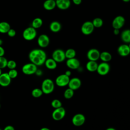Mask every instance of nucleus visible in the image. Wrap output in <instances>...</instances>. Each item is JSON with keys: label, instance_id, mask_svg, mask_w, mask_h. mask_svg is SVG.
<instances>
[{"label": "nucleus", "instance_id": "nucleus-33", "mask_svg": "<svg viewBox=\"0 0 130 130\" xmlns=\"http://www.w3.org/2000/svg\"><path fill=\"white\" fill-rule=\"evenodd\" d=\"M16 66H17V63L14 60H8L7 67H8L10 70L15 69L16 68Z\"/></svg>", "mask_w": 130, "mask_h": 130}, {"label": "nucleus", "instance_id": "nucleus-21", "mask_svg": "<svg viewBox=\"0 0 130 130\" xmlns=\"http://www.w3.org/2000/svg\"><path fill=\"white\" fill-rule=\"evenodd\" d=\"M61 28V25L57 21H53L49 25V29L53 32H58L60 30Z\"/></svg>", "mask_w": 130, "mask_h": 130}, {"label": "nucleus", "instance_id": "nucleus-32", "mask_svg": "<svg viewBox=\"0 0 130 130\" xmlns=\"http://www.w3.org/2000/svg\"><path fill=\"white\" fill-rule=\"evenodd\" d=\"M8 60L4 56H0V69H2L7 67Z\"/></svg>", "mask_w": 130, "mask_h": 130}, {"label": "nucleus", "instance_id": "nucleus-6", "mask_svg": "<svg viewBox=\"0 0 130 130\" xmlns=\"http://www.w3.org/2000/svg\"><path fill=\"white\" fill-rule=\"evenodd\" d=\"M52 58L57 63L63 61L66 57L65 51L61 49H57L53 51L52 54Z\"/></svg>", "mask_w": 130, "mask_h": 130}, {"label": "nucleus", "instance_id": "nucleus-45", "mask_svg": "<svg viewBox=\"0 0 130 130\" xmlns=\"http://www.w3.org/2000/svg\"><path fill=\"white\" fill-rule=\"evenodd\" d=\"M2 69H0V75H1V74H2Z\"/></svg>", "mask_w": 130, "mask_h": 130}, {"label": "nucleus", "instance_id": "nucleus-44", "mask_svg": "<svg viewBox=\"0 0 130 130\" xmlns=\"http://www.w3.org/2000/svg\"><path fill=\"white\" fill-rule=\"evenodd\" d=\"M123 2H125V3H127V2H129L130 1V0H122Z\"/></svg>", "mask_w": 130, "mask_h": 130}, {"label": "nucleus", "instance_id": "nucleus-47", "mask_svg": "<svg viewBox=\"0 0 130 130\" xmlns=\"http://www.w3.org/2000/svg\"><path fill=\"white\" fill-rule=\"evenodd\" d=\"M0 109H1V104H0Z\"/></svg>", "mask_w": 130, "mask_h": 130}, {"label": "nucleus", "instance_id": "nucleus-16", "mask_svg": "<svg viewBox=\"0 0 130 130\" xmlns=\"http://www.w3.org/2000/svg\"><path fill=\"white\" fill-rule=\"evenodd\" d=\"M67 66L70 69L76 70L79 68L80 66V61L76 58L68 59L66 61Z\"/></svg>", "mask_w": 130, "mask_h": 130}, {"label": "nucleus", "instance_id": "nucleus-37", "mask_svg": "<svg viewBox=\"0 0 130 130\" xmlns=\"http://www.w3.org/2000/svg\"><path fill=\"white\" fill-rule=\"evenodd\" d=\"M3 130H15V129L13 126L9 125L6 126Z\"/></svg>", "mask_w": 130, "mask_h": 130}, {"label": "nucleus", "instance_id": "nucleus-11", "mask_svg": "<svg viewBox=\"0 0 130 130\" xmlns=\"http://www.w3.org/2000/svg\"><path fill=\"white\" fill-rule=\"evenodd\" d=\"M125 18L121 15H118L115 17L112 22V26L114 29H120L122 28L125 23Z\"/></svg>", "mask_w": 130, "mask_h": 130}, {"label": "nucleus", "instance_id": "nucleus-29", "mask_svg": "<svg viewBox=\"0 0 130 130\" xmlns=\"http://www.w3.org/2000/svg\"><path fill=\"white\" fill-rule=\"evenodd\" d=\"M74 90L70 88H68L67 89H66L63 93V96L66 99H71L74 96Z\"/></svg>", "mask_w": 130, "mask_h": 130}, {"label": "nucleus", "instance_id": "nucleus-42", "mask_svg": "<svg viewBox=\"0 0 130 130\" xmlns=\"http://www.w3.org/2000/svg\"><path fill=\"white\" fill-rule=\"evenodd\" d=\"M106 130H116V129L113 127H108Z\"/></svg>", "mask_w": 130, "mask_h": 130}, {"label": "nucleus", "instance_id": "nucleus-35", "mask_svg": "<svg viewBox=\"0 0 130 130\" xmlns=\"http://www.w3.org/2000/svg\"><path fill=\"white\" fill-rule=\"evenodd\" d=\"M7 34H8V36H9L10 37L12 38V37H15L16 36V30L14 29L11 28Z\"/></svg>", "mask_w": 130, "mask_h": 130}, {"label": "nucleus", "instance_id": "nucleus-8", "mask_svg": "<svg viewBox=\"0 0 130 130\" xmlns=\"http://www.w3.org/2000/svg\"><path fill=\"white\" fill-rule=\"evenodd\" d=\"M70 80V77L64 74L58 75L55 79V84L59 87H64L68 85Z\"/></svg>", "mask_w": 130, "mask_h": 130}, {"label": "nucleus", "instance_id": "nucleus-18", "mask_svg": "<svg viewBox=\"0 0 130 130\" xmlns=\"http://www.w3.org/2000/svg\"><path fill=\"white\" fill-rule=\"evenodd\" d=\"M55 2L56 6L61 10H67L71 6L70 0H56Z\"/></svg>", "mask_w": 130, "mask_h": 130}, {"label": "nucleus", "instance_id": "nucleus-28", "mask_svg": "<svg viewBox=\"0 0 130 130\" xmlns=\"http://www.w3.org/2000/svg\"><path fill=\"white\" fill-rule=\"evenodd\" d=\"M94 28H100L102 27L103 25L104 22L102 18L99 17L95 18L93 19V20L91 21Z\"/></svg>", "mask_w": 130, "mask_h": 130}, {"label": "nucleus", "instance_id": "nucleus-25", "mask_svg": "<svg viewBox=\"0 0 130 130\" xmlns=\"http://www.w3.org/2000/svg\"><path fill=\"white\" fill-rule=\"evenodd\" d=\"M11 28L10 24L6 21H2L0 22V33L7 34Z\"/></svg>", "mask_w": 130, "mask_h": 130}, {"label": "nucleus", "instance_id": "nucleus-7", "mask_svg": "<svg viewBox=\"0 0 130 130\" xmlns=\"http://www.w3.org/2000/svg\"><path fill=\"white\" fill-rule=\"evenodd\" d=\"M66 115V110L63 107L54 109L52 113V117L55 121L62 120Z\"/></svg>", "mask_w": 130, "mask_h": 130}, {"label": "nucleus", "instance_id": "nucleus-27", "mask_svg": "<svg viewBox=\"0 0 130 130\" xmlns=\"http://www.w3.org/2000/svg\"><path fill=\"white\" fill-rule=\"evenodd\" d=\"M65 55L67 59L74 58L76 55V52L75 50L73 48H69L65 51Z\"/></svg>", "mask_w": 130, "mask_h": 130}, {"label": "nucleus", "instance_id": "nucleus-34", "mask_svg": "<svg viewBox=\"0 0 130 130\" xmlns=\"http://www.w3.org/2000/svg\"><path fill=\"white\" fill-rule=\"evenodd\" d=\"M8 73L11 79H14L16 78L18 75V72L15 69L10 70Z\"/></svg>", "mask_w": 130, "mask_h": 130}, {"label": "nucleus", "instance_id": "nucleus-24", "mask_svg": "<svg viewBox=\"0 0 130 130\" xmlns=\"http://www.w3.org/2000/svg\"><path fill=\"white\" fill-rule=\"evenodd\" d=\"M46 67L49 70H54L57 67V62L52 58H47L45 63Z\"/></svg>", "mask_w": 130, "mask_h": 130}, {"label": "nucleus", "instance_id": "nucleus-19", "mask_svg": "<svg viewBox=\"0 0 130 130\" xmlns=\"http://www.w3.org/2000/svg\"><path fill=\"white\" fill-rule=\"evenodd\" d=\"M120 38L122 41L125 44L130 43V29H126L123 30L120 34Z\"/></svg>", "mask_w": 130, "mask_h": 130}, {"label": "nucleus", "instance_id": "nucleus-41", "mask_svg": "<svg viewBox=\"0 0 130 130\" xmlns=\"http://www.w3.org/2000/svg\"><path fill=\"white\" fill-rule=\"evenodd\" d=\"M40 130H50L49 128H47V127H42V128H41Z\"/></svg>", "mask_w": 130, "mask_h": 130}, {"label": "nucleus", "instance_id": "nucleus-38", "mask_svg": "<svg viewBox=\"0 0 130 130\" xmlns=\"http://www.w3.org/2000/svg\"><path fill=\"white\" fill-rule=\"evenodd\" d=\"M72 2L75 5H79L82 3V0H72Z\"/></svg>", "mask_w": 130, "mask_h": 130}, {"label": "nucleus", "instance_id": "nucleus-2", "mask_svg": "<svg viewBox=\"0 0 130 130\" xmlns=\"http://www.w3.org/2000/svg\"><path fill=\"white\" fill-rule=\"evenodd\" d=\"M43 93L48 94L52 93L54 89V83L53 81L49 78L45 79L42 83L41 88Z\"/></svg>", "mask_w": 130, "mask_h": 130}, {"label": "nucleus", "instance_id": "nucleus-13", "mask_svg": "<svg viewBox=\"0 0 130 130\" xmlns=\"http://www.w3.org/2000/svg\"><path fill=\"white\" fill-rule=\"evenodd\" d=\"M38 45L41 48L47 47L50 43V39L46 34H42L40 35L37 40Z\"/></svg>", "mask_w": 130, "mask_h": 130}, {"label": "nucleus", "instance_id": "nucleus-46", "mask_svg": "<svg viewBox=\"0 0 130 130\" xmlns=\"http://www.w3.org/2000/svg\"><path fill=\"white\" fill-rule=\"evenodd\" d=\"M128 46H129V48H130V43H128Z\"/></svg>", "mask_w": 130, "mask_h": 130}, {"label": "nucleus", "instance_id": "nucleus-40", "mask_svg": "<svg viewBox=\"0 0 130 130\" xmlns=\"http://www.w3.org/2000/svg\"><path fill=\"white\" fill-rule=\"evenodd\" d=\"M64 74L66 75L67 76L70 77V76L71 75V74H72V72H71V71H70V70H67V71H66Z\"/></svg>", "mask_w": 130, "mask_h": 130}, {"label": "nucleus", "instance_id": "nucleus-1", "mask_svg": "<svg viewBox=\"0 0 130 130\" xmlns=\"http://www.w3.org/2000/svg\"><path fill=\"white\" fill-rule=\"evenodd\" d=\"M28 58L30 62L37 66H40L44 64L47 55L46 52L41 49H34L31 50L28 54Z\"/></svg>", "mask_w": 130, "mask_h": 130}, {"label": "nucleus", "instance_id": "nucleus-10", "mask_svg": "<svg viewBox=\"0 0 130 130\" xmlns=\"http://www.w3.org/2000/svg\"><path fill=\"white\" fill-rule=\"evenodd\" d=\"M110 70V66L108 62H102L98 64L96 70L97 73L101 76H105L108 74Z\"/></svg>", "mask_w": 130, "mask_h": 130}, {"label": "nucleus", "instance_id": "nucleus-14", "mask_svg": "<svg viewBox=\"0 0 130 130\" xmlns=\"http://www.w3.org/2000/svg\"><path fill=\"white\" fill-rule=\"evenodd\" d=\"M118 54L122 57L128 56L130 54V48L128 45L123 44L119 45L117 48Z\"/></svg>", "mask_w": 130, "mask_h": 130}, {"label": "nucleus", "instance_id": "nucleus-31", "mask_svg": "<svg viewBox=\"0 0 130 130\" xmlns=\"http://www.w3.org/2000/svg\"><path fill=\"white\" fill-rule=\"evenodd\" d=\"M51 105L54 109H56L62 107V103L61 101L58 99H54L52 100L51 103Z\"/></svg>", "mask_w": 130, "mask_h": 130}, {"label": "nucleus", "instance_id": "nucleus-39", "mask_svg": "<svg viewBox=\"0 0 130 130\" xmlns=\"http://www.w3.org/2000/svg\"><path fill=\"white\" fill-rule=\"evenodd\" d=\"M113 33L115 35H118L119 34V29H114Z\"/></svg>", "mask_w": 130, "mask_h": 130}, {"label": "nucleus", "instance_id": "nucleus-5", "mask_svg": "<svg viewBox=\"0 0 130 130\" xmlns=\"http://www.w3.org/2000/svg\"><path fill=\"white\" fill-rule=\"evenodd\" d=\"M37 70V66L31 62L26 63L22 67V73L27 75L34 74L36 73Z\"/></svg>", "mask_w": 130, "mask_h": 130}, {"label": "nucleus", "instance_id": "nucleus-22", "mask_svg": "<svg viewBox=\"0 0 130 130\" xmlns=\"http://www.w3.org/2000/svg\"><path fill=\"white\" fill-rule=\"evenodd\" d=\"M98 66V64L95 61L89 60L86 64V68L90 72L96 71Z\"/></svg>", "mask_w": 130, "mask_h": 130}, {"label": "nucleus", "instance_id": "nucleus-30", "mask_svg": "<svg viewBox=\"0 0 130 130\" xmlns=\"http://www.w3.org/2000/svg\"><path fill=\"white\" fill-rule=\"evenodd\" d=\"M43 94V92L42 90L41 89L39 88H34L32 91H31V95L36 98H39Z\"/></svg>", "mask_w": 130, "mask_h": 130}, {"label": "nucleus", "instance_id": "nucleus-3", "mask_svg": "<svg viewBox=\"0 0 130 130\" xmlns=\"http://www.w3.org/2000/svg\"><path fill=\"white\" fill-rule=\"evenodd\" d=\"M37 35L36 29L29 26L26 28L22 32V37L23 39L26 41H31L35 39Z\"/></svg>", "mask_w": 130, "mask_h": 130}, {"label": "nucleus", "instance_id": "nucleus-48", "mask_svg": "<svg viewBox=\"0 0 130 130\" xmlns=\"http://www.w3.org/2000/svg\"><path fill=\"white\" fill-rule=\"evenodd\" d=\"M54 1H56V0H54Z\"/></svg>", "mask_w": 130, "mask_h": 130}, {"label": "nucleus", "instance_id": "nucleus-12", "mask_svg": "<svg viewBox=\"0 0 130 130\" xmlns=\"http://www.w3.org/2000/svg\"><path fill=\"white\" fill-rule=\"evenodd\" d=\"M100 51L96 48H91L87 52V57L89 60L96 61L100 59Z\"/></svg>", "mask_w": 130, "mask_h": 130}, {"label": "nucleus", "instance_id": "nucleus-9", "mask_svg": "<svg viewBox=\"0 0 130 130\" xmlns=\"http://www.w3.org/2000/svg\"><path fill=\"white\" fill-rule=\"evenodd\" d=\"M85 121V116L81 113H77L73 116L72 119L73 124L76 126H80L84 124Z\"/></svg>", "mask_w": 130, "mask_h": 130}, {"label": "nucleus", "instance_id": "nucleus-23", "mask_svg": "<svg viewBox=\"0 0 130 130\" xmlns=\"http://www.w3.org/2000/svg\"><path fill=\"white\" fill-rule=\"evenodd\" d=\"M112 58L111 54L108 51H103L100 53V59L103 61L105 62H108L111 61Z\"/></svg>", "mask_w": 130, "mask_h": 130}, {"label": "nucleus", "instance_id": "nucleus-17", "mask_svg": "<svg viewBox=\"0 0 130 130\" xmlns=\"http://www.w3.org/2000/svg\"><path fill=\"white\" fill-rule=\"evenodd\" d=\"M11 79L8 73H2L0 75V85L3 87L9 86L11 83Z\"/></svg>", "mask_w": 130, "mask_h": 130}, {"label": "nucleus", "instance_id": "nucleus-15", "mask_svg": "<svg viewBox=\"0 0 130 130\" xmlns=\"http://www.w3.org/2000/svg\"><path fill=\"white\" fill-rule=\"evenodd\" d=\"M81 85V81L79 78L77 77H74L70 79L68 85L69 88L73 89V90H76L79 89Z\"/></svg>", "mask_w": 130, "mask_h": 130}, {"label": "nucleus", "instance_id": "nucleus-20", "mask_svg": "<svg viewBox=\"0 0 130 130\" xmlns=\"http://www.w3.org/2000/svg\"><path fill=\"white\" fill-rule=\"evenodd\" d=\"M43 6L45 10L51 11L53 10L56 7V2L54 0H46L44 2Z\"/></svg>", "mask_w": 130, "mask_h": 130}, {"label": "nucleus", "instance_id": "nucleus-26", "mask_svg": "<svg viewBox=\"0 0 130 130\" xmlns=\"http://www.w3.org/2000/svg\"><path fill=\"white\" fill-rule=\"evenodd\" d=\"M43 23V20L41 18L37 17L32 20L31 22V26L35 29H37L42 26Z\"/></svg>", "mask_w": 130, "mask_h": 130}, {"label": "nucleus", "instance_id": "nucleus-43", "mask_svg": "<svg viewBox=\"0 0 130 130\" xmlns=\"http://www.w3.org/2000/svg\"><path fill=\"white\" fill-rule=\"evenodd\" d=\"M3 40L0 39V46H2V45L3 44Z\"/></svg>", "mask_w": 130, "mask_h": 130}, {"label": "nucleus", "instance_id": "nucleus-49", "mask_svg": "<svg viewBox=\"0 0 130 130\" xmlns=\"http://www.w3.org/2000/svg\"><path fill=\"white\" fill-rule=\"evenodd\" d=\"M0 130H2V129H1V128H0Z\"/></svg>", "mask_w": 130, "mask_h": 130}, {"label": "nucleus", "instance_id": "nucleus-4", "mask_svg": "<svg viewBox=\"0 0 130 130\" xmlns=\"http://www.w3.org/2000/svg\"><path fill=\"white\" fill-rule=\"evenodd\" d=\"M94 29V27L90 21L84 22L81 25V31L84 35H89L91 34Z\"/></svg>", "mask_w": 130, "mask_h": 130}, {"label": "nucleus", "instance_id": "nucleus-36", "mask_svg": "<svg viewBox=\"0 0 130 130\" xmlns=\"http://www.w3.org/2000/svg\"><path fill=\"white\" fill-rule=\"evenodd\" d=\"M5 53V49L3 47H2V46H0V56H4Z\"/></svg>", "mask_w": 130, "mask_h": 130}]
</instances>
